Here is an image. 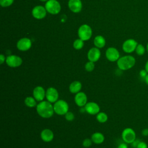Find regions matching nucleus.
<instances>
[{"instance_id":"nucleus-1","label":"nucleus","mask_w":148,"mask_h":148,"mask_svg":"<svg viewBox=\"0 0 148 148\" xmlns=\"http://www.w3.org/2000/svg\"><path fill=\"white\" fill-rule=\"evenodd\" d=\"M36 110L37 113L44 119L50 118L54 113L53 105L47 100L39 102L36 106Z\"/></svg>"},{"instance_id":"nucleus-2","label":"nucleus","mask_w":148,"mask_h":148,"mask_svg":"<svg viewBox=\"0 0 148 148\" xmlns=\"http://www.w3.org/2000/svg\"><path fill=\"white\" fill-rule=\"evenodd\" d=\"M136 63L135 57L131 55L124 56L117 61V65L121 71H127L134 66Z\"/></svg>"},{"instance_id":"nucleus-3","label":"nucleus","mask_w":148,"mask_h":148,"mask_svg":"<svg viewBox=\"0 0 148 148\" xmlns=\"http://www.w3.org/2000/svg\"><path fill=\"white\" fill-rule=\"evenodd\" d=\"M54 113L60 116L65 115L69 111V105L64 99H58L53 104Z\"/></svg>"},{"instance_id":"nucleus-4","label":"nucleus","mask_w":148,"mask_h":148,"mask_svg":"<svg viewBox=\"0 0 148 148\" xmlns=\"http://www.w3.org/2000/svg\"><path fill=\"white\" fill-rule=\"evenodd\" d=\"M121 138L126 143L131 144L136 139V133L132 128L127 127L122 131Z\"/></svg>"},{"instance_id":"nucleus-5","label":"nucleus","mask_w":148,"mask_h":148,"mask_svg":"<svg viewBox=\"0 0 148 148\" xmlns=\"http://www.w3.org/2000/svg\"><path fill=\"white\" fill-rule=\"evenodd\" d=\"M46 11L52 14H57L61 10V5L57 0H49L45 6Z\"/></svg>"},{"instance_id":"nucleus-6","label":"nucleus","mask_w":148,"mask_h":148,"mask_svg":"<svg viewBox=\"0 0 148 148\" xmlns=\"http://www.w3.org/2000/svg\"><path fill=\"white\" fill-rule=\"evenodd\" d=\"M78 35L80 39L83 41L90 39L92 36V29L91 27L87 24L81 25L78 29Z\"/></svg>"},{"instance_id":"nucleus-7","label":"nucleus","mask_w":148,"mask_h":148,"mask_svg":"<svg viewBox=\"0 0 148 148\" xmlns=\"http://www.w3.org/2000/svg\"><path fill=\"white\" fill-rule=\"evenodd\" d=\"M138 44V42L134 39H127L123 43V50L126 53H132L135 51Z\"/></svg>"},{"instance_id":"nucleus-8","label":"nucleus","mask_w":148,"mask_h":148,"mask_svg":"<svg viewBox=\"0 0 148 148\" xmlns=\"http://www.w3.org/2000/svg\"><path fill=\"white\" fill-rule=\"evenodd\" d=\"M6 64L11 68L20 66L23 63L22 58L16 55H9L6 58Z\"/></svg>"},{"instance_id":"nucleus-9","label":"nucleus","mask_w":148,"mask_h":148,"mask_svg":"<svg viewBox=\"0 0 148 148\" xmlns=\"http://www.w3.org/2000/svg\"><path fill=\"white\" fill-rule=\"evenodd\" d=\"M58 98L59 94L56 88L50 87L46 90V99L50 103H55L58 100Z\"/></svg>"},{"instance_id":"nucleus-10","label":"nucleus","mask_w":148,"mask_h":148,"mask_svg":"<svg viewBox=\"0 0 148 148\" xmlns=\"http://www.w3.org/2000/svg\"><path fill=\"white\" fill-rule=\"evenodd\" d=\"M105 56L106 58L111 62L117 61L120 57V53L118 50L114 47H109L105 53Z\"/></svg>"},{"instance_id":"nucleus-11","label":"nucleus","mask_w":148,"mask_h":148,"mask_svg":"<svg viewBox=\"0 0 148 148\" xmlns=\"http://www.w3.org/2000/svg\"><path fill=\"white\" fill-rule=\"evenodd\" d=\"M32 95L38 102L42 101L46 98V90L43 87L38 86L34 88Z\"/></svg>"},{"instance_id":"nucleus-12","label":"nucleus","mask_w":148,"mask_h":148,"mask_svg":"<svg viewBox=\"0 0 148 148\" xmlns=\"http://www.w3.org/2000/svg\"><path fill=\"white\" fill-rule=\"evenodd\" d=\"M74 101L76 105L79 107H84L87 103V95L84 92L80 91L75 95Z\"/></svg>"},{"instance_id":"nucleus-13","label":"nucleus","mask_w":148,"mask_h":148,"mask_svg":"<svg viewBox=\"0 0 148 148\" xmlns=\"http://www.w3.org/2000/svg\"><path fill=\"white\" fill-rule=\"evenodd\" d=\"M86 113L91 115L97 114L100 111V108L98 103L94 102H88L84 106Z\"/></svg>"},{"instance_id":"nucleus-14","label":"nucleus","mask_w":148,"mask_h":148,"mask_svg":"<svg viewBox=\"0 0 148 148\" xmlns=\"http://www.w3.org/2000/svg\"><path fill=\"white\" fill-rule=\"evenodd\" d=\"M32 46L31 40L27 38L20 39L17 43V48L20 51H27Z\"/></svg>"},{"instance_id":"nucleus-15","label":"nucleus","mask_w":148,"mask_h":148,"mask_svg":"<svg viewBox=\"0 0 148 148\" xmlns=\"http://www.w3.org/2000/svg\"><path fill=\"white\" fill-rule=\"evenodd\" d=\"M33 17L36 19H42L45 17L46 15V10L45 8L42 6H36L32 10Z\"/></svg>"},{"instance_id":"nucleus-16","label":"nucleus","mask_w":148,"mask_h":148,"mask_svg":"<svg viewBox=\"0 0 148 148\" xmlns=\"http://www.w3.org/2000/svg\"><path fill=\"white\" fill-rule=\"evenodd\" d=\"M101 57V51L97 47H92L89 50L87 53V58L89 61L97 62Z\"/></svg>"},{"instance_id":"nucleus-17","label":"nucleus","mask_w":148,"mask_h":148,"mask_svg":"<svg viewBox=\"0 0 148 148\" xmlns=\"http://www.w3.org/2000/svg\"><path fill=\"white\" fill-rule=\"evenodd\" d=\"M68 7L73 13H79L82 8V3L80 0H69L68 1Z\"/></svg>"},{"instance_id":"nucleus-18","label":"nucleus","mask_w":148,"mask_h":148,"mask_svg":"<svg viewBox=\"0 0 148 148\" xmlns=\"http://www.w3.org/2000/svg\"><path fill=\"white\" fill-rule=\"evenodd\" d=\"M40 138L45 142H50L54 138V133L49 128L44 129L40 132Z\"/></svg>"},{"instance_id":"nucleus-19","label":"nucleus","mask_w":148,"mask_h":148,"mask_svg":"<svg viewBox=\"0 0 148 148\" xmlns=\"http://www.w3.org/2000/svg\"><path fill=\"white\" fill-rule=\"evenodd\" d=\"M82 88V84L80 82L75 80L72 82L69 86V90L72 94H77V92H80Z\"/></svg>"},{"instance_id":"nucleus-20","label":"nucleus","mask_w":148,"mask_h":148,"mask_svg":"<svg viewBox=\"0 0 148 148\" xmlns=\"http://www.w3.org/2000/svg\"><path fill=\"white\" fill-rule=\"evenodd\" d=\"M91 139L93 143L95 144H101L105 140V136L101 132H96L92 134Z\"/></svg>"},{"instance_id":"nucleus-21","label":"nucleus","mask_w":148,"mask_h":148,"mask_svg":"<svg viewBox=\"0 0 148 148\" xmlns=\"http://www.w3.org/2000/svg\"><path fill=\"white\" fill-rule=\"evenodd\" d=\"M94 45L97 48H102L105 46L106 44V41L105 38L101 35H98L95 37L94 39Z\"/></svg>"},{"instance_id":"nucleus-22","label":"nucleus","mask_w":148,"mask_h":148,"mask_svg":"<svg viewBox=\"0 0 148 148\" xmlns=\"http://www.w3.org/2000/svg\"><path fill=\"white\" fill-rule=\"evenodd\" d=\"M37 101L34 97L29 96L25 98L24 103L28 108H34L37 105Z\"/></svg>"},{"instance_id":"nucleus-23","label":"nucleus","mask_w":148,"mask_h":148,"mask_svg":"<svg viewBox=\"0 0 148 148\" xmlns=\"http://www.w3.org/2000/svg\"><path fill=\"white\" fill-rule=\"evenodd\" d=\"M96 119L99 123H104L107 121L108 117L106 113L103 112H99L97 114H96Z\"/></svg>"},{"instance_id":"nucleus-24","label":"nucleus","mask_w":148,"mask_h":148,"mask_svg":"<svg viewBox=\"0 0 148 148\" xmlns=\"http://www.w3.org/2000/svg\"><path fill=\"white\" fill-rule=\"evenodd\" d=\"M146 50V48L142 45V44H138L136 49H135V52L137 55L142 56L145 54V52Z\"/></svg>"},{"instance_id":"nucleus-25","label":"nucleus","mask_w":148,"mask_h":148,"mask_svg":"<svg viewBox=\"0 0 148 148\" xmlns=\"http://www.w3.org/2000/svg\"><path fill=\"white\" fill-rule=\"evenodd\" d=\"M84 46L83 40L81 39H77L75 40L73 42V46L76 50H80Z\"/></svg>"},{"instance_id":"nucleus-26","label":"nucleus","mask_w":148,"mask_h":148,"mask_svg":"<svg viewBox=\"0 0 148 148\" xmlns=\"http://www.w3.org/2000/svg\"><path fill=\"white\" fill-rule=\"evenodd\" d=\"M84 68H85V69H86V71H87V72H92L94 69V68H95L94 62H92V61H88L85 64Z\"/></svg>"},{"instance_id":"nucleus-27","label":"nucleus","mask_w":148,"mask_h":148,"mask_svg":"<svg viewBox=\"0 0 148 148\" xmlns=\"http://www.w3.org/2000/svg\"><path fill=\"white\" fill-rule=\"evenodd\" d=\"M14 0H0V4L2 7H8L10 6Z\"/></svg>"},{"instance_id":"nucleus-28","label":"nucleus","mask_w":148,"mask_h":148,"mask_svg":"<svg viewBox=\"0 0 148 148\" xmlns=\"http://www.w3.org/2000/svg\"><path fill=\"white\" fill-rule=\"evenodd\" d=\"M64 116H65V119L68 121H72L75 119L74 114L72 112H70V111H68Z\"/></svg>"},{"instance_id":"nucleus-29","label":"nucleus","mask_w":148,"mask_h":148,"mask_svg":"<svg viewBox=\"0 0 148 148\" xmlns=\"http://www.w3.org/2000/svg\"><path fill=\"white\" fill-rule=\"evenodd\" d=\"M92 143V141L91 139L86 138L83 140V141L82 142V145L84 147H89L91 146Z\"/></svg>"},{"instance_id":"nucleus-30","label":"nucleus","mask_w":148,"mask_h":148,"mask_svg":"<svg viewBox=\"0 0 148 148\" xmlns=\"http://www.w3.org/2000/svg\"><path fill=\"white\" fill-rule=\"evenodd\" d=\"M148 74L147 72L146 71L145 69H141L139 72V77L143 80H144V79L145 78V77L146 76V75Z\"/></svg>"},{"instance_id":"nucleus-31","label":"nucleus","mask_w":148,"mask_h":148,"mask_svg":"<svg viewBox=\"0 0 148 148\" xmlns=\"http://www.w3.org/2000/svg\"><path fill=\"white\" fill-rule=\"evenodd\" d=\"M136 148H148V146L146 142L140 140Z\"/></svg>"},{"instance_id":"nucleus-32","label":"nucleus","mask_w":148,"mask_h":148,"mask_svg":"<svg viewBox=\"0 0 148 148\" xmlns=\"http://www.w3.org/2000/svg\"><path fill=\"white\" fill-rule=\"evenodd\" d=\"M140 142V140L139 139H136L132 143H131V146L133 148H136L139 143Z\"/></svg>"},{"instance_id":"nucleus-33","label":"nucleus","mask_w":148,"mask_h":148,"mask_svg":"<svg viewBox=\"0 0 148 148\" xmlns=\"http://www.w3.org/2000/svg\"><path fill=\"white\" fill-rule=\"evenodd\" d=\"M117 148H128V144L124 142L121 143L120 144H119Z\"/></svg>"},{"instance_id":"nucleus-34","label":"nucleus","mask_w":148,"mask_h":148,"mask_svg":"<svg viewBox=\"0 0 148 148\" xmlns=\"http://www.w3.org/2000/svg\"><path fill=\"white\" fill-rule=\"evenodd\" d=\"M142 135L144 136H148V128H144L142 130Z\"/></svg>"},{"instance_id":"nucleus-35","label":"nucleus","mask_w":148,"mask_h":148,"mask_svg":"<svg viewBox=\"0 0 148 148\" xmlns=\"http://www.w3.org/2000/svg\"><path fill=\"white\" fill-rule=\"evenodd\" d=\"M5 61H6V58L3 54H1L0 55V64H2Z\"/></svg>"},{"instance_id":"nucleus-36","label":"nucleus","mask_w":148,"mask_h":148,"mask_svg":"<svg viewBox=\"0 0 148 148\" xmlns=\"http://www.w3.org/2000/svg\"><path fill=\"white\" fill-rule=\"evenodd\" d=\"M145 69H146V71L148 73V60L146 62L145 65Z\"/></svg>"},{"instance_id":"nucleus-37","label":"nucleus","mask_w":148,"mask_h":148,"mask_svg":"<svg viewBox=\"0 0 148 148\" xmlns=\"http://www.w3.org/2000/svg\"><path fill=\"white\" fill-rule=\"evenodd\" d=\"M146 84L148 85V74L146 75V76L145 77V78L144 79V80H143Z\"/></svg>"},{"instance_id":"nucleus-38","label":"nucleus","mask_w":148,"mask_h":148,"mask_svg":"<svg viewBox=\"0 0 148 148\" xmlns=\"http://www.w3.org/2000/svg\"><path fill=\"white\" fill-rule=\"evenodd\" d=\"M146 51H147V52L148 53V42H147V45H146Z\"/></svg>"},{"instance_id":"nucleus-39","label":"nucleus","mask_w":148,"mask_h":148,"mask_svg":"<svg viewBox=\"0 0 148 148\" xmlns=\"http://www.w3.org/2000/svg\"><path fill=\"white\" fill-rule=\"evenodd\" d=\"M40 1H42V2H46V1L47 2V1H49V0H40Z\"/></svg>"}]
</instances>
